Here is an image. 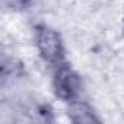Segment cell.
<instances>
[{
  "label": "cell",
  "instance_id": "1",
  "mask_svg": "<svg viewBox=\"0 0 124 124\" xmlns=\"http://www.w3.org/2000/svg\"><path fill=\"white\" fill-rule=\"evenodd\" d=\"M35 48L44 63L55 67L66 61V48L63 38L54 28L48 25H37L34 29Z\"/></svg>",
  "mask_w": 124,
  "mask_h": 124
},
{
  "label": "cell",
  "instance_id": "2",
  "mask_svg": "<svg viewBox=\"0 0 124 124\" xmlns=\"http://www.w3.org/2000/svg\"><path fill=\"white\" fill-rule=\"evenodd\" d=\"M51 85H53L54 95L66 104L80 99L82 80L79 75L67 64V61L54 67Z\"/></svg>",
  "mask_w": 124,
  "mask_h": 124
},
{
  "label": "cell",
  "instance_id": "3",
  "mask_svg": "<svg viewBox=\"0 0 124 124\" xmlns=\"http://www.w3.org/2000/svg\"><path fill=\"white\" fill-rule=\"evenodd\" d=\"M67 115L73 123L78 124H93V123H99L101 118L98 117L96 111L93 109V107H91L86 101H83L82 98L67 104Z\"/></svg>",
  "mask_w": 124,
  "mask_h": 124
},
{
  "label": "cell",
  "instance_id": "4",
  "mask_svg": "<svg viewBox=\"0 0 124 124\" xmlns=\"http://www.w3.org/2000/svg\"><path fill=\"white\" fill-rule=\"evenodd\" d=\"M0 3L9 12H23L31 6L32 0H0Z\"/></svg>",
  "mask_w": 124,
  "mask_h": 124
},
{
  "label": "cell",
  "instance_id": "5",
  "mask_svg": "<svg viewBox=\"0 0 124 124\" xmlns=\"http://www.w3.org/2000/svg\"><path fill=\"white\" fill-rule=\"evenodd\" d=\"M123 29H124V28H123ZM123 32H124V31H123Z\"/></svg>",
  "mask_w": 124,
  "mask_h": 124
}]
</instances>
